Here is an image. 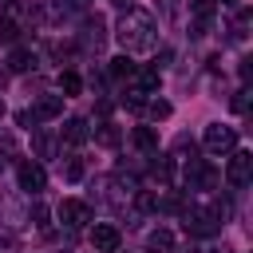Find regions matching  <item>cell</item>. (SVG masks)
Instances as JSON below:
<instances>
[{"label":"cell","instance_id":"cell-1","mask_svg":"<svg viewBox=\"0 0 253 253\" xmlns=\"http://www.w3.org/2000/svg\"><path fill=\"white\" fill-rule=\"evenodd\" d=\"M115 40H119V47H123L126 55L154 51V47H158V24H154V16H150V12H142V8H126V12H123V20H119Z\"/></svg>","mask_w":253,"mask_h":253},{"label":"cell","instance_id":"cell-2","mask_svg":"<svg viewBox=\"0 0 253 253\" xmlns=\"http://www.w3.org/2000/svg\"><path fill=\"white\" fill-rule=\"evenodd\" d=\"M186 229H190L194 237H210V233L221 229V217H217V210L194 206V210H186Z\"/></svg>","mask_w":253,"mask_h":253},{"label":"cell","instance_id":"cell-3","mask_svg":"<svg viewBox=\"0 0 253 253\" xmlns=\"http://www.w3.org/2000/svg\"><path fill=\"white\" fill-rule=\"evenodd\" d=\"M202 142H206V150H210V154H225V150H233V146H237V130H233V126H225V123H210V126H206V134H202Z\"/></svg>","mask_w":253,"mask_h":253},{"label":"cell","instance_id":"cell-4","mask_svg":"<svg viewBox=\"0 0 253 253\" xmlns=\"http://www.w3.org/2000/svg\"><path fill=\"white\" fill-rule=\"evenodd\" d=\"M249 178H253V154L249 150H233L229 166H225V182L241 190V186H249Z\"/></svg>","mask_w":253,"mask_h":253},{"label":"cell","instance_id":"cell-5","mask_svg":"<svg viewBox=\"0 0 253 253\" xmlns=\"http://www.w3.org/2000/svg\"><path fill=\"white\" fill-rule=\"evenodd\" d=\"M55 213H59V221H63L67 229H83V225L91 221V206H87V202H79V198H63Z\"/></svg>","mask_w":253,"mask_h":253},{"label":"cell","instance_id":"cell-6","mask_svg":"<svg viewBox=\"0 0 253 253\" xmlns=\"http://www.w3.org/2000/svg\"><path fill=\"white\" fill-rule=\"evenodd\" d=\"M16 178H20V190H28V194H40V190L47 186V174H43V166H40V162H32V158H24V162H20Z\"/></svg>","mask_w":253,"mask_h":253},{"label":"cell","instance_id":"cell-7","mask_svg":"<svg viewBox=\"0 0 253 253\" xmlns=\"http://www.w3.org/2000/svg\"><path fill=\"white\" fill-rule=\"evenodd\" d=\"M119 229L111 225V221H95V229H91V245H95V253H115L119 249Z\"/></svg>","mask_w":253,"mask_h":253},{"label":"cell","instance_id":"cell-8","mask_svg":"<svg viewBox=\"0 0 253 253\" xmlns=\"http://www.w3.org/2000/svg\"><path fill=\"white\" fill-rule=\"evenodd\" d=\"M59 115H63V95H43V99H36V107L28 111V119H32V123L59 119Z\"/></svg>","mask_w":253,"mask_h":253},{"label":"cell","instance_id":"cell-9","mask_svg":"<svg viewBox=\"0 0 253 253\" xmlns=\"http://www.w3.org/2000/svg\"><path fill=\"white\" fill-rule=\"evenodd\" d=\"M186 186H190V190H210V186H213V170H210L202 158H190V162H186Z\"/></svg>","mask_w":253,"mask_h":253},{"label":"cell","instance_id":"cell-10","mask_svg":"<svg viewBox=\"0 0 253 253\" xmlns=\"http://www.w3.org/2000/svg\"><path fill=\"white\" fill-rule=\"evenodd\" d=\"M28 12H32V20L55 24V20L63 16V0H32V4H28Z\"/></svg>","mask_w":253,"mask_h":253},{"label":"cell","instance_id":"cell-11","mask_svg":"<svg viewBox=\"0 0 253 253\" xmlns=\"http://www.w3.org/2000/svg\"><path fill=\"white\" fill-rule=\"evenodd\" d=\"M213 8H217V0H190V12H194V36H206V28H210V20H213Z\"/></svg>","mask_w":253,"mask_h":253},{"label":"cell","instance_id":"cell-12","mask_svg":"<svg viewBox=\"0 0 253 253\" xmlns=\"http://www.w3.org/2000/svg\"><path fill=\"white\" fill-rule=\"evenodd\" d=\"M103 40H107V32H103V16H91V20L83 24V47L99 51V47H103Z\"/></svg>","mask_w":253,"mask_h":253},{"label":"cell","instance_id":"cell-13","mask_svg":"<svg viewBox=\"0 0 253 253\" xmlns=\"http://www.w3.org/2000/svg\"><path fill=\"white\" fill-rule=\"evenodd\" d=\"M87 138H91L87 119H67V123H63V142H67V146H83Z\"/></svg>","mask_w":253,"mask_h":253},{"label":"cell","instance_id":"cell-14","mask_svg":"<svg viewBox=\"0 0 253 253\" xmlns=\"http://www.w3.org/2000/svg\"><path fill=\"white\" fill-rule=\"evenodd\" d=\"M146 253H174V233L170 229H150L146 233Z\"/></svg>","mask_w":253,"mask_h":253},{"label":"cell","instance_id":"cell-15","mask_svg":"<svg viewBox=\"0 0 253 253\" xmlns=\"http://www.w3.org/2000/svg\"><path fill=\"white\" fill-rule=\"evenodd\" d=\"M134 146H138L142 154H158V134H154L150 126H134Z\"/></svg>","mask_w":253,"mask_h":253},{"label":"cell","instance_id":"cell-16","mask_svg":"<svg viewBox=\"0 0 253 253\" xmlns=\"http://www.w3.org/2000/svg\"><path fill=\"white\" fill-rule=\"evenodd\" d=\"M36 67V55L28 51V47H16L12 55H8V71H32Z\"/></svg>","mask_w":253,"mask_h":253},{"label":"cell","instance_id":"cell-17","mask_svg":"<svg viewBox=\"0 0 253 253\" xmlns=\"http://www.w3.org/2000/svg\"><path fill=\"white\" fill-rule=\"evenodd\" d=\"M59 87H63V99H67V95H79V91H83V79H79L75 71H63V75H59Z\"/></svg>","mask_w":253,"mask_h":253},{"label":"cell","instance_id":"cell-18","mask_svg":"<svg viewBox=\"0 0 253 253\" xmlns=\"http://www.w3.org/2000/svg\"><path fill=\"white\" fill-rule=\"evenodd\" d=\"M130 71H134L130 55H119V59H111V75H115V79H130Z\"/></svg>","mask_w":253,"mask_h":253},{"label":"cell","instance_id":"cell-19","mask_svg":"<svg viewBox=\"0 0 253 253\" xmlns=\"http://www.w3.org/2000/svg\"><path fill=\"white\" fill-rule=\"evenodd\" d=\"M95 138H99V142H103V146H119V138H123V134H119V126H115V123H103V126H99V134H95Z\"/></svg>","mask_w":253,"mask_h":253},{"label":"cell","instance_id":"cell-20","mask_svg":"<svg viewBox=\"0 0 253 253\" xmlns=\"http://www.w3.org/2000/svg\"><path fill=\"white\" fill-rule=\"evenodd\" d=\"M142 111H146L150 119H170V103H166V99H150Z\"/></svg>","mask_w":253,"mask_h":253},{"label":"cell","instance_id":"cell-21","mask_svg":"<svg viewBox=\"0 0 253 253\" xmlns=\"http://www.w3.org/2000/svg\"><path fill=\"white\" fill-rule=\"evenodd\" d=\"M16 36H20V24L16 20H0V43H16Z\"/></svg>","mask_w":253,"mask_h":253},{"label":"cell","instance_id":"cell-22","mask_svg":"<svg viewBox=\"0 0 253 253\" xmlns=\"http://www.w3.org/2000/svg\"><path fill=\"white\" fill-rule=\"evenodd\" d=\"M63 178H67V182H79V178H83V158H67Z\"/></svg>","mask_w":253,"mask_h":253},{"label":"cell","instance_id":"cell-23","mask_svg":"<svg viewBox=\"0 0 253 253\" xmlns=\"http://www.w3.org/2000/svg\"><path fill=\"white\" fill-rule=\"evenodd\" d=\"M233 111H237V115H245V111H249V91H245V87L233 95Z\"/></svg>","mask_w":253,"mask_h":253},{"label":"cell","instance_id":"cell-24","mask_svg":"<svg viewBox=\"0 0 253 253\" xmlns=\"http://www.w3.org/2000/svg\"><path fill=\"white\" fill-rule=\"evenodd\" d=\"M28 221H36V225H47V210H43V206L36 202V206L28 210Z\"/></svg>","mask_w":253,"mask_h":253},{"label":"cell","instance_id":"cell-25","mask_svg":"<svg viewBox=\"0 0 253 253\" xmlns=\"http://www.w3.org/2000/svg\"><path fill=\"white\" fill-rule=\"evenodd\" d=\"M36 150H40V158H47V154H51V138H47L43 130L36 134Z\"/></svg>","mask_w":253,"mask_h":253},{"label":"cell","instance_id":"cell-26","mask_svg":"<svg viewBox=\"0 0 253 253\" xmlns=\"http://www.w3.org/2000/svg\"><path fill=\"white\" fill-rule=\"evenodd\" d=\"M0 150H4V154H12V150H16V142H12V134H8V130H0Z\"/></svg>","mask_w":253,"mask_h":253},{"label":"cell","instance_id":"cell-27","mask_svg":"<svg viewBox=\"0 0 253 253\" xmlns=\"http://www.w3.org/2000/svg\"><path fill=\"white\" fill-rule=\"evenodd\" d=\"M91 0H67V8H87Z\"/></svg>","mask_w":253,"mask_h":253},{"label":"cell","instance_id":"cell-28","mask_svg":"<svg viewBox=\"0 0 253 253\" xmlns=\"http://www.w3.org/2000/svg\"><path fill=\"white\" fill-rule=\"evenodd\" d=\"M221 4H225V8H233V4H237V0H221Z\"/></svg>","mask_w":253,"mask_h":253},{"label":"cell","instance_id":"cell-29","mask_svg":"<svg viewBox=\"0 0 253 253\" xmlns=\"http://www.w3.org/2000/svg\"><path fill=\"white\" fill-rule=\"evenodd\" d=\"M0 174H4V158H0Z\"/></svg>","mask_w":253,"mask_h":253},{"label":"cell","instance_id":"cell-30","mask_svg":"<svg viewBox=\"0 0 253 253\" xmlns=\"http://www.w3.org/2000/svg\"><path fill=\"white\" fill-rule=\"evenodd\" d=\"M0 115H4V103H0Z\"/></svg>","mask_w":253,"mask_h":253}]
</instances>
